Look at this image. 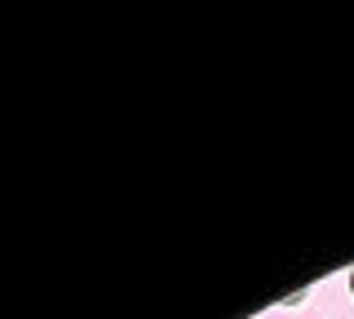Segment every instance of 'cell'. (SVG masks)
I'll return each mask as SVG.
<instances>
[{
	"label": "cell",
	"mask_w": 354,
	"mask_h": 319,
	"mask_svg": "<svg viewBox=\"0 0 354 319\" xmlns=\"http://www.w3.org/2000/svg\"><path fill=\"white\" fill-rule=\"evenodd\" d=\"M350 293H354V275H350Z\"/></svg>",
	"instance_id": "1"
}]
</instances>
